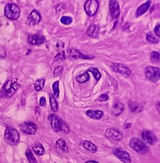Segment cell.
Segmentation results:
<instances>
[{
  "instance_id": "6da1fadb",
  "label": "cell",
  "mask_w": 160,
  "mask_h": 163,
  "mask_svg": "<svg viewBox=\"0 0 160 163\" xmlns=\"http://www.w3.org/2000/svg\"><path fill=\"white\" fill-rule=\"evenodd\" d=\"M48 119L51 122V127L54 131L62 132L64 134H68L69 132V128L68 124L58 115L54 114H51L49 115Z\"/></svg>"
},
{
  "instance_id": "7a4b0ae2",
  "label": "cell",
  "mask_w": 160,
  "mask_h": 163,
  "mask_svg": "<svg viewBox=\"0 0 160 163\" xmlns=\"http://www.w3.org/2000/svg\"><path fill=\"white\" fill-rule=\"evenodd\" d=\"M20 87L16 79H12L6 83L1 91V97L9 98L14 95Z\"/></svg>"
},
{
  "instance_id": "3957f363",
  "label": "cell",
  "mask_w": 160,
  "mask_h": 163,
  "mask_svg": "<svg viewBox=\"0 0 160 163\" xmlns=\"http://www.w3.org/2000/svg\"><path fill=\"white\" fill-rule=\"evenodd\" d=\"M129 146L138 154L146 155L149 152V149L146 143L138 138H132L129 141Z\"/></svg>"
},
{
  "instance_id": "277c9868",
  "label": "cell",
  "mask_w": 160,
  "mask_h": 163,
  "mask_svg": "<svg viewBox=\"0 0 160 163\" xmlns=\"http://www.w3.org/2000/svg\"><path fill=\"white\" fill-rule=\"evenodd\" d=\"M20 139L18 131L15 127H8L5 134V141L8 144L14 146L17 144Z\"/></svg>"
},
{
  "instance_id": "5b68a950",
  "label": "cell",
  "mask_w": 160,
  "mask_h": 163,
  "mask_svg": "<svg viewBox=\"0 0 160 163\" xmlns=\"http://www.w3.org/2000/svg\"><path fill=\"white\" fill-rule=\"evenodd\" d=\"M144 75L148 80L151 82H156L159 80L160 70L158 67L148 66L144 70Z\"/></svg>"
},
{
  "instance_id": "8992f818",
  "label": "cell",
  "mask_w": 160,
  "mask_h": 163,
  "mask_svg": "<svg viewBox=\"0 0 160 163\" xmlns=\"http://www.w3.org/2000/svg\"><path fill=\"white\" fill-rule=\"evenodd\" d=\"M5 15L8 18L16 20L17 19L20 14V10L17 5L13 3H8L5 6Z\"/></svg>"
},
{
  "instance_id": "52a82bcc",
  "label": "cell",
  "mask_w": 160,
  "mask_h": 163,
  "mask_svg": "<svg viewBox=\"0 0 160 163\" xmlns=\"http://www.w3.org/2000/svg\"><path fill=\"white\" fill-rule=\"evenodd\" d=\"M99 8V2L97 0H88L84 5V9L89 16H93L96 14Z\"/></svg>"
},
{
  "instance_id": "ba28073f",
  "label": "cell",
  "mask_w": 160,
  "mask_h": 163,
  "mask_svg": "<svg viewBox=\"0 0 160 163\" xmlns=\"http://www.w3.org/2000/svg\"><path fill=\"white\" fill-rule=\"evenodd\" d=\"M66 57L69 59H92L94 58V56L92 55H86L83 54L82 52L78 50L69 49L66 52Z\"/></svg>"
},
{
  "instance_id": "9c48e42d",
  "label": "cell",
  "mask_w": 160,
  "mask_h": 163,
  "mask_svg": "<svg viewBox=\"0 0 160 163\" xmlns=\"http://www.w3.org/2000/svg\"><path fill=\"white\" fill-rule=\"evenodd\" d=\"M20 130L25 134L28 135H33L35 134L37 130V127L35 124L32 122H25L20 125Z\"/></svg>"
},
{
  "instance_id": "30bf717a",
  "label": "cell",
  "mask_w": 160,
  "mask_h": 163,
  "mask_svg": "<svg viewBox=\"0 0 160 163\" xmlns=\"http://www.w3.org/2000/svg\"><path fill=\"white\" fill-rule=\"evenodd\" d=\"M113 153L117 158H118V159H119L124 163H131L132 160L130 154L124 149L121 148H115L113 151Z\"/></svg>"
},
{
  "instance_id": "8fae6325",
  "label": "cell",
  "mask_w": 160,
  "mask_h": 163,
  "mask_svg": "<svg viewBox=\"0 0 160 163\" xmlns=\"http://www.w3.org/2000/svg\"><path fill=\"white\" fill-rule=\"evenodd\" d=\"M105 135L106 138L112 139L116 141H121L123 138V134L121 131L117 128H108L106 130Z\"/></svg>"
},
{
  "instance_id": "7c38bea8",
  "label": "cell",
  "mask_w": 160,
  "mask_h": 163,
  "mask_svg": "<svg viewBox=\"0 0 160 163\" xmlns=\"http://www.w3.org/2000/svg\"><path fill=\"white\" fill-rule=\"evenodd\" d=\"M41 19L42 16L40 12L37 9H34L28 15L27 23L30 26H34L37 25L41 21Z\"/></svg>"
},
{
  "instance_id": "4fadbf2b",
  "label": "cell",
  "mask_w": 160,
  "mask_h": 163,
  "mask_svg": "<svg viewBox=\"0 0 160 163\" xmlns=\"http://www.w3.org/2000/svg\"><path fill=\"white\" fill-rule=\"evenodd\" d=\"M111 67L113 69V70L115 72L119 73L122 75L125 76H129L131 75V70L122 64H117V63H113L111 65Z\"/></svg>"
},
{
  "instance_id": "5bb4252c",
  "label": "cell",
  "mask_w": 160,
  "mask_h": 163,
  "mask_svg": "<svg viewBox=\"0 0 160 163\" xmlns=\"http://www.w3.org/2000/svg\"><path fill=\"white\" fill-rule=\"evenodd\" d=\"M142 138L146 144L155 145L157 142V138L154 133L149 131H144L141 134Z\"/></svg>"
},
{
  "instance_id": "9a60e30c",
  "label": "cell",
  "mask_w": 160,
  "mask_h": 163,
  "mask_svg": "<svg viewBox=\"0 0 160 163\" xmlns=\"http://www.w3.org/2000/svg\"><path fill=\"white\" fill-rule=\"evenodd\" d=\"M109 8L112 18L114 19L119 18L120 16V6L119 3L115 0H111L109 1Z\"/></svg>"
},
{
  "instance_id": "2e32d148",
  "label": "cell",
  "mask_w": 160,
  "mask_h": 163,
  "mask_svg": "<svg viewBox=\"0 0 160 163\" xmlns=\"http://www.w3.org/2000/svg\"><path fill=\"white\" fill-rule=\"evenodd\" d=\"M46 41L45 36L41 34L30 35L28 37V42L33 45H41L44 44Z\"/></svg>"
},
{
  "instance_id": "e0dca14e",
  "label": "cell",
  "mask_w": 160,
  "mask_h": 163,
  "mask_svg": "<svg viewBox=\"0 0 160 163\" xmlns=\"http://www.w3.org/2000/svg\"><path fill=\"white\" fill-rule=\"evenodd\" d=\"M128 105L131 111L134 114H139L143 109L142 106L138 102L135 101H129L128 102Z\"/></svg>"
},
{
  "instance_id": "ac0fdd59",
  "label": "cell",
  "mask_w": 160,
  "mask_h": 163,
  "mask_svg": "<svg viewBox=\"0 0 160 163\" xmlns=\"http://www.w3.org/2000/svg\"><path fill=\"white\" fill-rule=\"evenodd\" d=\"M151 1H146L145 3H144V4L139 6L138 8L137 9V11H136V17L138 18V17H139V16H142V15H144V13L148 10L150 6H151Z\"/></svg>"
},
{
  "instance_id": "d6986e66",
  "label": "cell",
  "mask_w": 160,
  "mask_h": 163,
  "mask_svg": "<svg viewBox=\"0 0 160 163\" xmlns=\"http://www.w3.org/2000/svg\"><path fill=\"white\" fill-rule=\"evenodd\" d=\"M124 105L121 102H115L112 107V112L115 116L121 115L124 110Z\"/></svg>"
},
{
  "instance_id": "ffe728a7",
  "label": "cell",
  "mask_w": 160,
  "mask_h": 163,
  "mask_svg": "<svg viewBox=\"0 0 160 163\" xmlns=\"http://www.w3.org/2000/svg\"><path fill=\"white\" fill-rule=\"evenodd\" d=\"M86 115L92 119L99 120L103 116V112L100 110H88L86 111Z\"/></svg>"
},
{
  "instance_id": "44dd1931",
  "label": "cell",
  "mask_w": 160,
  "mask_h": 163,
  "mask_svg": "<svg viewBox=\"0 0 160 163\" xmlns=\"http://www.w3.org/2000/svg\"><path fill=\"white\" fill-rule=\"evenodd\" d=\"M100 33V27L98 25H92L86 30V34L92 38L98 37Z\"/></svg>"
},
{
  "instance_id": "7402d4cb",
  "label": "cell",
  "mask_w": 160,
  "mask_h": 163,
  "mask_svg": "<svg viewBox=\"0 0 160 163\" xmlns=\"http://www.w3.org/2000/svg\"><path fill=\"white\" fill-rule=\"evenodd\" d=\"M81 146L83 148L93 153L96 152L97 151V147L93 144V142L89 141H83L81 142Z\"/></svg>"
},
{
  "instance_id": "603a6c76",
  "label": "cell",
  "mask_w": 160,
  "mask_h": 163,
  "mask_svg": "<svg viewBox=\"0 0 160 163\" xmlns=\"http://www.w3.org/2000/svg\"><path fill=\"white\" fill-rule=\"evenodd\" d=\"M76 80L80 84H85L90 79V75L88 72H83L82 74L76 76Z\"/></svg>"
},
{
  "instance_id": "cb8c5ba5",
  "label": "cell",
  "mask_w": 160,
  "mask_h": 163,
  "mask_svg": "<svg viewBox=\"0 0 160 163\" xmlns=\"http://www.w3.org/2000/svg\"><path fill=\"white\" fill-rule=\"evenodd\" d=\"M32 149L37 155L42 156L44 155L45 153V149L44 146H43L41 143L39 142L35 143V144L33 146Z\"/></svg>"
},
{
  "instance_id": "d4e9b609",
  "label": "cell",
  "mask_w": 160,
  "mask_h": 163,
  "mask_svg": "<svg viewBox=\"0 0 160 163\" xmlns=\"http://www.w3.org/2000/svg\"><path fill=\"white\" fill-rule=\"evenodd\" d=\"M49 102L51 110L53 112H57L58 110V102L52 94H49Z\"/></svg>"
},
{
  "instance_id": "484cf974",
  "label": "cell",
  "mask_w": 160,
  "mask_h": 163,
  "mask_svg": "<svg viewBox=\"0 0 160 163\" xmlns=\"http://www.w3.org/2000/svg\"><path fill=\"white\" fill-rule=\"evenodd\" d=\"M56 147L61 149L64 152H68L69 151L68 147L66 145L65 141L62 139H59L57 141V142H56Z\"/></svg>"
},
{
  "instance_id": "4316f807",
  "label": "cell",
  "mask_w": 160,
  "mask_h": 163,
  "mask_svg": "<svg viewBox=\"0 0 160 163\" xmlns=\"http://www.w3.org/2000/svg\"><path fill=\"white\" fill-rule=\"evenodd\" d=\"M87 72H89L92 73L93 76H94V78H95L96 81H99L100 79L102 77L101 73L100 72L98 68H95V67H90L88 69Z\"/></svg>"
},
{
  "instance_id": "83f0119b",
  "label": "cell",
  "mask_w": 160,
  "mask_h": 163,
  "mask_svg": "<svg viewBox=\"0 0 160 163\" xmlns=\"http://www.w3.org/2000/svg\"><path fill=\"white\" fill-rule=\"evenodd\" d=\"M45 85V80L41 78L37 80L34 83V87L37 91L40 92L44 89Z\"/></svg>"
},
{
  "instance_id": "f1b7e54d",
  "label": "cell",
  "mask_w": 160,
  "mask_h": 163,
  "mask_svg": "<svg viewBox=\"0 0 160 163\" xmlns=\"http://www.w3.org/2000/svg\"><path fill=\"white\" fill-rule=\"evenodd\" d=\"M25 154L29 163H38L36 158H35L34 155L33 154L32 151L29 148L27 149V150L26 151Z\"/></svg>"
},
{
  "instance_id": "f546056e",
  "label": "cell",
  "mask_w": 160,
  "mask_h": 163,
  "mask_svg": "<svg viewBox=\"0 0 160 163\" xmlns=\"http://www.w3.org/2000/svg\"><path fill=\"white\" fill-rule=\"evenodd\" d=\"M52 90H53V95L54 97L59 98V82L56 81L52 84Z\"/></svg>"
},
{
  "instance_id": "4dcf8cb0",
  "label": "cell",
  "mask_w": 160,
  "mask_h": 163,
  "mask_svg": "<svg viewBox=\"0 0 160 163\" xmlns=\"http://www.w3.org/2000/svg\"><path fill=\"white\" fill-rule=\"evenodd\" d=\"M146 40H147L148 42L152 43V44H156L159 43V40L156 38L154 34H153L152 32H149L147 33V35H146Z\"/></svg>"
},
{
  "instance_id": "1f68e13d",
  "label": "cell",
  "mask_w": 160,
  "mask_h": 163,
  "mask_svg": "<svg viewBox=\"0 0 160 163\" xmlns=\"http://www.w3.org/2000/svg\"><path fill=\"white\" fill-rule=\"evenodd\" d=\"M66 58V54L65 52L64 51L58 53V54L56 55V56L54 57V62H59V61H62V60H65Z\"/></svg>"
},
{
  "instance_id": "d6a6232c",
  "label": "cell",
  "mask_w": 160,
  "mask_h": 163,
  "mask_svg": "<svg viewBox=\"0 0 160 163\" xmlns=\"http://www.w3.org/2000/svg\"><path fill=\"white\" fill-rule=\"evenodd\" d=\"M61 22L65 25H69L73 22V18L70 16H64L61 18Z\"/></svg>"
},
{
  "instance_id": "836d02e7",
  "label": "cell",
  "mask_w": 160,
  "mask_h": 163,
  "mask_svg": "<svg viewBox=\"0 0 160 163\" xmlns=\"http://www.w3.org/2000/svg\"><path fill=\"white\" fill-rule=\"evenodd\" d=\"M151 58L154 62L159 61V53L157 52H153L151 54Z\"/></svg>"
},
{
  "instance_id": "e575fe53",
  "label": "cell",
  "mask_w": 160,
  "mask_h": 163,
  "mask_svg": "<svg viewBox=\"0 0 160 163\" xmlns=\"http://www.w3.org/2000/svg\"><path fill=\"white\" fill-rule=\"evenodd\" d=\"M62 72H63V67L62 66H59L54 69V74L55 76H58L61 75Z\"/></svg>"
},
{
  "instance_id": "d590c367",
  "label": "cell",
  "mask_w": 160,
  "mask_h": 163,
  "mask_svg": "<svg viewBox=\"0 0 160 163\" xmlns=\"http://www.w3.org/2000/svg\"><path fill=\"white\" fill-rule=\"evenodd\" d=\"M109 99L108 95L107 94H102L98 99V101L100 102H105L107 101Z\"/></svg>"
},
{
  "instance_id": "8d00e7d4",
  "label": "cell",
  "mask_w": 160,
  "mask_h": 163,
  "mask_svg": "<svg viewBox=\"0 0 160 163\" xmlns=\"http://www.w3.org/2000/svg\"><path fill=\"white\" fill-rule=\"evenodd\" d=\"M154 32H155V34L156 36H158V37H159L160 36V25H158L155 28Z\"/></svg>"
},
{
  "instance_id": "74e56055",
  "label": "cell",
  "mask_w": 160,
  "mask_h": 163,
  "mask_svg": "<svg viewBox=\"0 0 160 163\" xmlns=\"http://www.w3.org/2000/svg\"><path fill=\"white\" fill-rule=\"evenodd\" d=\"M40 105L41 106V107H45V106L46 105V99L45 97H42L41 98V99H40Z\"/></svg>"
},
{
  "instance_id": "f35d334b",
  "label": "cell",
  "mask_w": 160,
  "mask_h": 163,
  "mask_svg": "<svg viewBox=\"0 0 160 163\" xmlns=\"http://www.w3.org/2000/svg\"><path fill=\"white\" fill-rule=\"evenodd\" d=\"M131 124H130V123H128V124H125L124 125V129H129L130 127H131Z\"/></svg>"
},
{
  "instance_id": "ab89813d",
  "label": "cell",
  "mask_w": 160,
  "mask_h": 163,
  "mask_svg": "<svg viewBox=\"0 0 160 163\" xmlns=\"http://www.w3.org/2000/svg\"><path fill=\"white\" fill-rule=\"evenodd\" d=\"M85 163H100V162L95 161H86Z\"/></svg>"
},
{
  "instance_id": "60d3db41",
  "label": "cell",
  "mask_w": 160,
  "mask_h": 163,
  "mask_svg": "<svg viewBox=\"0 0 160 163\" xmlns=\"http://www.w3.org/2000/svg\"><path fill=\"white\" fill-rule=\"evenodd\" d=\"M159 102H158V103L157 104V105H156V107H157V110H158V112L159 113Z\"/></svg>"
}]
</instances>
